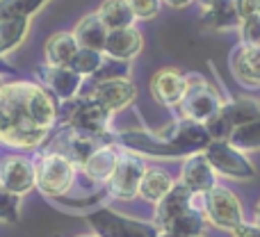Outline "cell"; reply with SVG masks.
Here are the masks:
<instances>
[{
    "label": "cell",
    "mask_w": 260,
    "mask_h": 237,
    "mask_svg": "<svg viewBox=\"0 0 260 237\" xmlns=\"http://www.w3.org/2000/svg\"><path fill=\"white\" fill-rule=\"evenodd\" d=\"M32 162H35V187L41 194L57 201L73 187L78 166L64 155L44 148Z\"/></svg>",
    "instance_id": "3957f363"
},
{
    "label": "cell",
    "mask_w": 260,
    "mask_h": 237,
    "mask_svg": "<svg viewBox=\"0 0 260 237\" xmlns=\"http://www.w3.org/2000/svg\"><path fill=\"white\" fill-rule=\"evenodd\" d=\"M187 89V76L178 69H160L151 78V94L165 108H178Z\"/></svg>",
    "instance_id": "5bb4252c"
},
{
    "label": "cell",
    "mask_w": 260,
    "mask_h": 237,
    "mask_svg": "<svg viewBox=\"0 0 260 237\" xmlns=\"http://www.w3.org/2000/svg\"><path fill=\"white\" fill-rule=\"evenodd\" d=\"M258 103H260V100H258Z\"/></svg>",
    "instance_id": "b9f144b4"
},
{
    "label": "cell",
    "mask_w": 260,
    "mask_h": 237,
    "mask_svg": "<svg viewBox=\"0 0 260 237\" xmlns=\"http://www.w3.org/2000/svg\"><path fill=\"white\" fill-rule=\"evenodd\" d=\"M144 48V37L137 27H123V30H110L103 53L119 62H133Z\"/></svg>",
    "instance_id": "ac0fdd59"
},
{
    "label": "cell",
    "mask_w": 260,
    "mask_h": 237,
    "mask_svg": "<svg viewBox=\"0 0 260 237\" xmlns=\"http://www.w3.org/2000/svg\"><path fill=\"white\" fill-rule=\"evenodd\" d=\"M206 160L215 169L217 176H224L231 180H251L256 178V166L247 157V153L233 148L226 139H212L203 151Z\"/></svg>",
    "instance_id": "8992f818"
},
{
    "label": "cell",
    "mask_w": 260,
    "mask_h": 237,
    "mask_svg": "<svg viewBox=\"0 0 260 237\" xmlns=\"http://www.w3.org/2000/svg\"><path fill=\"white\" fill-rule=\"evenodd\" d=\"M0 187L18 196L35 189V162L25 155H7L0 162Z\"/></svg>",
    "instance_id": "7c38bea8"
},
{
    "label": "cell",
    "mask_w": 260,
    "mask_h": 237,
    "mask_svg": "<svg viewBox=\"0 0 260 237\" xmlns=\"http://www.w3.org/2000/svg\"><path fill=\"white\" fill-rule=\"evenodd\" d=\"M157 237H187V235H174V233H162V230H160V235H157Z\"/></svg>",
    "instance_id": "f35d334b"
},
{
    "label": "cell",
    "mask_w": 260,
    "mask_h": 237,
    "mask_svg": "<svg viewBox=\"0 0 260 237\" xmlns=\"http://www.w3.org/2000/svg\"><path fill=\"white\" fill-rule=\"evenodd\" d=\"M21 217V196L0 187V224H16Z\"/></svg>",
    "instance_id": "f1b7e54d"
},
{
    "label": "cell",
    "mask_w": 260,
    "mask_h": 237,
    "mask_svg": "<svg viewBox=\"0 0 260 237\" xmlns=\"http://www.w3.org/2000/svg\"><path fill=\"white\" fill-rule=\"evenodd\" d=\"M0 76H18V71L12 64L5 62V57H0Z\"/></svg>",
    "instance_id": "e575fe53"
},
{
    "label": "cell",
    "mask_w": 260,
    "mask_h": 237,
    "mask_svg": "<svg viewBox=\"0 0 260 237\" xmlns=\"http://www.w3.org/2000/svg\"><path fill=\"white\" fill-rule=\"evenodd\" d=\"M78 41L73 32H55L46 39L44 46V55H46V64L53 66H69V62L73 59V55L78 53Z\"/></svg>",
    "instance_id": "7402d4cb"
},
{
    "label": "cell",
    "mask_w": 260,
    "mask_h": 237,
    "mask_svg": "<svg viewBox=\"0 0 260 237\" xmlns=\"http://www.w3.org/2000/svg\"><path fill=\"white\" fill-rule=\"evenodd\" d=\"M130 76V62H119V59L105 57V64L94 76V82L99 80H114V78H128Z\"/></svg>",
    "instance_id": "f546056e"
},
{
    "label": "cell",
    "mask_w": 260,
    "mask_h": 237,
    "mask_svg": "<svg viewBox=\"0 0 260 237\" xmlns=\"http://www.w3.org/2000/svg\"><path fill=\"white\" fill-rule=\"evenodd\" d=\"M101 146L99 139L87 137V134L78 132L71 128H62L57 132V137L46 146V151H55L59 155H64L67 160H71L76 166H82L87 162V157Z\"/></svg>",
    "instance_id": "4fadbf2b"
},
{
    "label": "cell",
    "mask_w": 260,
    "mask_h": 237,
    "mask_svg": "<svg viewBox=\"0 0 260 237\" xmlns=\"http://www.w3.org/2000/svg\"><path fill=\"white\" fill-rule=\"evenodd\" d=\"M78 237H99L96 233H91V235H78Z\"/></svg>",
    "instance_id": "ab89813d"
},
{
    "label": "cell",
    "mask_w": 260,
    "mask_h": 237,
    "mask_svg": "<svg viewBox=\"0 0 260 237\" xmlns=\"http://www.w3.org/2000/svg\"><path fill=\"white\" fill-rule=\"evenodd\" d=\"M260 119V103L251 98H231L219 108V112L215 114L206 123V130L210 134V139H229L238 125H244L249 121Z\"/></svg>",
    "instance_id": "ba28073f"
},
{
    "label": "cell",
    "mask_w": 260,
    "mask_h": 237,
    "mask_svg": "<svg viewBox=\"0 0 260 237\" xmlns=\"http://www.w3.org/2000/svg\"><path fill=\"white\" fill-rule=\"evenodd\" d=\"M226 142L242 153L260 151V119L249 121V123H244V125H238Z\"/></svg>",
    "instance_id": "83f0119b"
},
{
    "label": "cell",
    "mask_w": 260,
    "mask_h": 237,
    "mask_svg": "<svg viewBox=\"0 0 260 237\" xmlns=\"http://www.w3.org/2000/svg\"><path fill=\"white\" fill-rule=\"evenodd\" d=\"M233 5H235V12H238L240 21L260 14V0H233Z\"/></svg>",
    "instance_id": "d6a6232c"
},
{
    "label": "cell",
    "mask_w": 260,
    "mask_h": 237,
    "mask_svg": "<svg viewBox=\"0 0 260 237\" xmlns=\"http://www.w3.org/2000/svg\"><path fill=\"white\" fill-rule=\"evenodd\" d=\"M96 16L103 21L108 30H123V27H133L135 23V14L128 0H103L96 9Z\"/></svg>",
    "instance_id": "603a6c76"
},
{
    "label": "cell",
    "mask_w": 260,
    "mask_h": 237,
    "mask_svg": "<svg viewBox=\"0 0 260 237\" xmlns=\"http://www.w3.org/2000/svg\"><path fill=\"white\" fill-rule=\"evenodd\" d=\"M108 55L101 50H89V48H78V53L73 55V59L69 62V69L76 71L82 78H94L101 71V66L105 64Z\"/></svg>",
    "instance_id": "4316f807"
},
{
    "label": "cell",
    "mask_w": 260,
    "mask_h": 237,
    "mask_svg": "<svg viewBox=\"0 0 260 237\" xmlns=\"http://www.w3.org/2000/svg\"><path fill=\"white\" fill-rule=\"evenodd\" d=\"M73 35H76V41L80 48L101 50V53H103L110 30L103 25V21H101L96 14H87V16H82L80 21H78Z\"/></svg>",
    "instance_id": "44dd1931"
},
{
    "label": "cell",
    "mask_w": 260,
    "mask_h": 237,
    "mask_svg": "<svg viewBox=\"0 0 260 237\" xmlns=\"http://www.w3.org/2000/svg\"><path fill=\"white\" fill-rule=\"evenodd\" d=\"M224 105L221 94L199 73H189L187 76V89H185L183 100L178 103V119L194 121V123H203L219 112V108Z\"/></svg>",
    "instance_id": "277c9868"
},
{
    "label": "cell",
    "mask_w": 260,
    "mask_h": 237,
    "mask_svg": "<svg viewBox=\"0 0 260 237\" xmlns=\"http://www.w3.org/2000/svg\"><path fill=\"white\" fill-rule=\"evenodd\" d=\"M37 76H39L41 85L57 98V103L69 98H76L80 94V87L85 78L78 76L69 66H53V64H39L37 66Z\"/></svg>",
    "instance_id": "8fae6325"
},
{
    "label": "cell",
    "mask_w": 260,
    "mask_h": 237,
    "mask_svg": "<svg viewBox=\"0 0 260 237\" xmlns=\"http://www.w3.org/2000/svg\"><path fill=\"white\" fill-rule=\"evenodd\" d=\"M110 121H112V114L87 94H78L76 98L62 100L57 105V123L62 128L78 130L87 137L99 139L101 144L110 132Z\"/></svg>",
    "instance_id": "7a4b0ae2"
},
{
    "label": "cell",
    "mask_w": 260,
    "mask_h": 237,
    "mask_svg": "<svg viewBox=\"0 0 260 237\" xmlns=\"http://www.w3.org/2000/svg\"><path fill=\"white\" fill-rule=\"evenodd\" d=\"M89 224L99 237H157L160 235L155 224L130 219V217L121 215L117 210H110V208L94 210L89 215Z\"/></svg>",
    "instance_id": "52a82bcc"
},
{
    "label": "cell",
    "mask_w": 260,
    "mask_h": 237,
    "mask_svg": "<svg viewBox=\"0 0 260 237\" xmlns=\"http://www.w3.org/2000/svg\"><path fill=\"white\" fill-rule=\"evenodd\" d=\"M192 198H194V194L189 192L185 185L176 183L174 187H171V192L155 206L153 224L157 226V230H160L165 224H169L171 219H176L178 215H183V212H187V210H194V208H192Z\"/></svg>",
    "instance_id": "d6986e66"
},
{
    "label": "cell",
    "mask_w": 260,
    "mask_h": 237,
    "mask_svg": "<svg viewBox=\"0 0 260 237\" xmlns=\"http://www.w3.org/2000/svg\"><path fill=\"white\" fill-rule=\"evenodd\" d=\"M144 171H146V162L142 155L121 151L117 171L110 178V183L105 185L108 196L117 198V201H130V198L139 196V183H142Z\"/></svg>",
    "instance_id": "9c48e42d"
},
{
    "label": "cell",
    "mask_w": 260,
    "mask_h": 237,
    "mask_svg": "<svg viewBox=\"0 0 260 237\" xmlns=\"http://www.w3.org/2000/svg\"><path fill=\"white\" fill-rule=\"evenodd\" d=\"M240 23L242 21L235 12L233 0H224L210 9H203L201 16V25L206 30H233V27H240Z\"/></svg>",
    "instance_id": "d4e9b609"
},
{
    "label": "cell",
    "mask_w": 260,
    "mask_h": 237,
    "mask_svg": "<svg viewBox=\"0 0 260 237\" xmlns=\"http://www.w3.org/2000/svg\"><path fill=\"white\" fill-rule=\"evenodd\" d=\"M27 32H30V18L25 16L3 18L0 21V57L14 53L25 41Z\"/></svg>",
    "instance_id": "cb8c5ba5"
},
{
    "label": "cell",
    "mask_w": 260,
    "mask_h": 237,
    "mask_svg": "<svg viewBox=\"0 0 260 237\" xmlns=\"http://www.w3.org/2000/svg\"><path fill=\"white\" fill-rule=\"evenodd\" d=\"M206 125L194 121L178 119L162 130H121V132H108L103 144H117L121 151L135 153V155L148 157H189L194 153H203L210 144Z\"/></svg>",
    "instance_id": "6da1fadb"
},
{
    "label": "cell",
    "mask_w": 260,
    "mask_h": 237,
    "mask_svg": "<svg viewBox=\"0 0 260 237\" xmlns=\"http://www.w3.org/2000/svg\"><path fill=\"white\" fill-rule=\"evenodd\" d=\"M162 3H167L169 7H174V9H183V7H187V5H192L194 0H162Z\"/></svg>",
    "instance_id": "d590c367"
},
{
    "label": "cell",
    "mask_w": 260,
    "mask_h": 237,
    "mask_svg": "<svg viewBox=\"0 0 260 237\" xmlns=\"http://www.w3.org/2000/svg\"><path fill=\"white\" fill-rule=\"evenodd\" d=\"M238 30H240V44L260 46V14H256L251 18H244Z\"/></svg>",
    "instance_id": "4dcf8cb0"
},
{
    "label": "cell",
    "mask_w": 260,
    "mask_h": 237,
    "mask_svg": "<svg viewBox=\"0 0 260 237\" xmlns=\"http://www.w3.org/2000/svg\"><path fill=\"white\" fill-rule=\"evenodd\" d=\"M174 185H176V180L171 178L169 171L157 169V166H146V171L142 176V183H139V196L146 203L157 206L171 192Z\"/></svg>",
    "instance_id": "ffe728a7"
},
{
    "label": "cell",
    "mask_w": 260,
    "mask_h": 237,
    "mask_svg": "<svg viewBox=\"0 0 260 237\" xmlns=\"http://www.w3.org/2000/svg\"><path fill=\"white\" fill-rule=\"evenodd\" d=\"M89 98H94L99 105H103L110 114L121 112L123 108H128L137 96V87L128 80V78H114V80H99L94 82L89 91Z\"/></svg>",
    "instance_id": "30bf717a"
},
{
    "label": "cell",
    "mask_w": 260,
    "mask_h": 237,
    "mask_svg": "<svg viewBox=\"0 0 260 237\" xmlns=\"http://www.w3.org/2000/svg\"><path fill=\"white\" fill-rule=\"evenodd\" d=\"M130 9H133L135 18L139 21H151L160 14V7H162V0H128Z\"/></svg>",
    "instance_id": "1f68e13d"
},
{
    "label": "cell",
    "mask_w": 260,
    "mask_h": 237,
    "mask_svg": "<svg viewBox=\"0 0 260 237\" xmlns=\"http://www.w3.org/2000/svg\"><path fill=\"white\" fill-rule=\"evenodd\" d=\"M180 185H185L192 194H208L217 185V174L203 153H194L183 160Z\"/></svg>",
    "instance_id": "9a60e30c"
},
{
    "label": "cell",
    "mask_w": 260,
    "mask_h": 237,
    "mask_svg": "<svg viewBox=\"0 0 260 237\" xmlns=\"http://www.w3.org/2000/svg\"><path fill=\"white\" fill-rule=\"evenodd\" d=\"M231 235L233 237H260V226L256 224V221H253V224L244 221V224H240Z\"/></svg>",
    "instance_id": "836d02e7"
},
{
    "label": "cell",
    "mask_w": 260,
    "mask_h": 237,
    "mask_svg": "<svg viewBox=\"0 0 260 237\" xmlns=\"http://www.w3.org/2000/svg\"><path fill=\"white\" fill-rule=\"evenodd\" d=\"M3 85H5V82H3V78H0V87H3Z\"/></svg>",
    "instance_id": "60d3db41"
},
{
    "label": "cell",
    "mask_w": 260,
    "mask_h": 237,
    "mask_svg": "<svg viewBox=\"0 0 260 237\" xmlns=\"http://www.w3.org/2000/svg\"><path fill=\"white\" fill-rule=\"evenodd\" d=\"M203 217L210 226L233 233L240 224H244V212L238 194L224 185H215L203 198Z\"/></svg>",
    "instance_id": "5b68a950"
},
{
    "label": "cell",
    "mask_w": 260,
    "mask_h": 237,
    "mask_svg": "<svg viewBox=\"0 0 260 237\" xmlns=\"http://www.w3.org/2000/svg\"><path fill=\"white\" fill-rule=\"evenodd\" d=\"M199 5H201L203 9H210V7H215V5H219V3H224V0H197Z\"/></svg>",
    "instance_id": "8d00e7d4"
},
{
    "label": "cell",
    "mask_w": 260,
    "mask_h": 237,
    "mask_svg": "<svg viewBox=\"0 0 260 237\" xmlns=\"http://www.w3.org/2000/svg\"><path fill=\"white\" fill-rule=\"evenodd\" d=\"M231 73L244 87H260V46H235L231 53Z\"/></svg>",
    "instance_id": "e0dca14e"
},
{
    "label": "cell",
    "mask_w": 260,
    "mask_h": 237,
    "mask_svg": "<svg viewBox=\"0 0 260 237\" xmlns=\"http://www.w3.org/2000/svg\"><path fill=\"white\" fill-rule=\"evenodd\" d=\"M253 217H256V224L260 226V201L256 203V208H253Z\"/></svg>",
    "instance_id": "74e56055"
},
{
    "label": "cell",
    "mask_w": 260,
    "mask_h": 237,
    "mask_svg": "<svg viewBox=\"0 0 260 237\" xmlns=\"http://www.w3.org/2000/svg\"><path fill=\"white\" fill-rule=\"evenodd\" d=\"M162 233H174V235H187V237H206L208 221L201 212L187 210L183 215H178L176 219H171L169 224L162 226Z\"/></svg>",
    "instance_id": "484cf974"
},
{
    "label": "cell",
    "mask_w": 260,
    "mask_h": 237,
    "mask_svg": "<svg viewBox=\"0 0 260 237\" xmlns=\"http://www.w3.org/2000/svg\"><path fill=\"white\" fill-rule=\"evenodd\" d=\"M119 157H121V148H119L117 144H101V146L87 157V162L80 169L91 183L108 185L110 178L114 176V171H117Z\"/></svg>",
    "instance_id": "2e32d148"
}]
</instances>
